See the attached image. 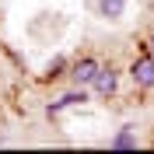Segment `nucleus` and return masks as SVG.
<instances>
[{
  "label": "nucleus",
  "instance_id": "obj_3",
  "mask_svg": "<svg viewBox=\"0 0 154 154\" xmlns=\"http://www.w3.org/2000/svg\"><path fill=\"white\" fill-rule=\"evenodd\" d=\"M116 88H119V74H116L112 67H102V70H98V77L91 81V91L102 95V98H112Z\"/></svg>",
  "mask_w": 154,
  "mask_h": 154
},
{
  "label": "nucleus",
  "instance_id": "obj_8",
  "mask_svg": "<svg viewBox=\"0 0 154 154\" xmlns=\"http://www.w3.org/2000/svg\"><path fill=\"white\" fill-rule=\"evenodd\" d=\"M147 46H151V56H154V35H151V42H147Z\"/></svg>",
  "mask_w": 154,
  "mask_h": 154
},
{
  "label": "nucleus",
  "instance_id": "obj_4",
  "mask_svg": "<svg viewBox=\"0 0 154 154\" xmlns=\"http://www.w3.org/2000/svg\"><path fill=\"white\" fill-rule=\"evenodd\" d=\"M84 102H88V91H84V88H77V91H70V95L56 98V102H49V109H46V112H49V116H60V112H63V109L84 105Z\"/></svg>",
  "mask_w": 154,
  "mask_h": 154
},
{
  "label": "nucleus",
  "instance_id": "obj_7",
  "mask_svg": "<svg viewBox=\"0 0 154 154\" xmlns=\"http://www.w3.org/2000/svg\"><path fill=\"white\" fill-rule=\"evenodd\" d=\"M60 70H63V60H53V63H49V74L60 77Z\"/></svg>",
  "mask_w": 154,
  "mask_h": 154
},
{
  "label": "nucleus",
  "instance_id": "obj_1",
  "mask_svg": "<svg viewBox=\"0 0 154 154\" xmlns=\"http://www.w3.org/2000/svg\"><path fill=\"white\" fill-rule=\"evenodd\" d=\"M98 70H102V63H98L95 56H81L70 67V81H74L77 88H91V81L98 77Z\"/></svg>",
  "mask_w": 154,
  "mask_h": 154
},
{
  "label": "nucleus",
  "instance_id": "obj_2",
  "mask_svg": "<svg viewBox=\"0 0 154 154\" xmlns=\"http://www.w3.org/2000/svg\"><path fill=\"white\" fill-rule=\"evenodd\" d=\"M130 81H133L137 88H144V91L154 88V56H151V53L130 63Z\"/></svg>",
  "mask_w": 154,
  "mask_h": 154
},
{
  "label": "nucleus",
  "instance_id": "obj_5",
  "mask_svg": "<svg viewBox=\"0 0 154 154\" xmlns=\"http://www.w3.org/2000/svg\"><path fill=\"white\" fill-rule=\"evenodd\" d=\"M95 11L105 21H119L126 14V0H95Z\"/></svg>",
  "mask_w": 154,
  "mask_h": 154
},
{
  "label": "nucleus",
  "instance_id": "obj_6",
  "mask_svg": "<svg viewBox=\"0 0 154 154\" xmlns=\"http://www.w3.org/2000/svg\"><path fill=\"white\" fill-rule=\"evenodd\" d=\"M112 147H116V151H130V147H137V126H123V130L112 137Z\"/></svg>",
  "mask_w": 154,
  "mask_h": 154
}]
</instances>
